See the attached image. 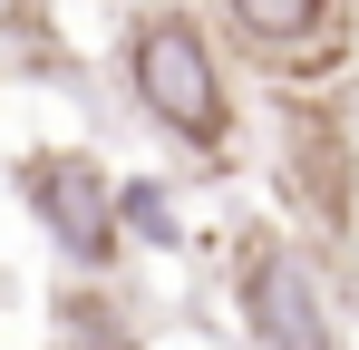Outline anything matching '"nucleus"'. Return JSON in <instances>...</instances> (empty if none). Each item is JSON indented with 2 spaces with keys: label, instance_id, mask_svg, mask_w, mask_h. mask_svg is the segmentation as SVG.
<instances>
[{
  "label": "nucleus",
  "instance_id": "nucleus-2",
  "mask_svg": "<svg viewBox=\"0 0 359 350\" xmlns=\"http://www.w3.org/2000/svg\"><path fill=\"white\" fill-rule=\"evenodd\" d=\"M243 321H252L262 350H340L330 292L311 283V263H301L292 243H272V233L243 243Z\"/></svg>",
  "mask_w": 359,
  "mask_h": 350
},
{
  "label": "nucleus",
  "instance_id": "nucleus-4",
  "mask_svg": "<svg viewBox=\"0 0 359 350\" xmlns=\"http://www.w3.org/2000/svg\"><path fill=\"white\" fill-rule=\"evenodd\" d=\"M282 185H292V205H311V224L340 233L350 224V146H340V117L330 108H292V136H282Z\"/></svg>",
  "mask_w": 359,
  "mask_h": 350
},
{
  "label": "nucleus",
  "instance_id": "nucleus-1",
  "mask_svg": "<svg viewBox=\"0 0 359 350\" xmlns=\"http://www.w3.org/2000/svg\"><path fill=\"white\" fill-rule=\"evenodd\" d=\"M126 88H136V108L156 117L165 136H184L194 156H214V146L233 136L224 58H214V39H204L184 10H146V20L126 30Z\"/></svg>",
  "mask_w": 359,
  "mask_h": 350
},
{
  "label": "nucleus",
  "instance_id": "nucleus-5",
  "mask_svg": "<svg viewBox=\"0 0 359 350\" xmlns=\"http://www.w3.org/2000/svg\"><path fill=\"white\" fill-rule=\"evenodd\" d=\"M233 39L272 68H301V58H330L340 49V0H224Z\"/></svg>",
  "mask_w": 359,
  "mask_h": 350
},
{
  "label": "nucleus",
  "instance_id": "nucleus-3",
  "mask_svg": "<svg viewBox=\"0 0 359 350\" xmlns=\"http://www.w3.org/2000/svg\"><path fill=\"white\" fill-rule=\"evenodd\" d=\"M29 205L49 214L68 263H107L117 253V195H107L97 156H29Z\"/></svg>",
  "mask_w": 359,
  "mask_h": 350
}]
</instances>
